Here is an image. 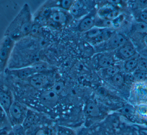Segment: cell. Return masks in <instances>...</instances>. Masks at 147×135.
<instances>
[{
	"label": "cell",
	"mask_w": 147,
	"mask_h": 135,
	"mask_svg": "<svg viewBox=\"0 0 147 135\" xmlns=\"http://www.w3.org/2000/svg\"><path fill=\"white\" fill-rule=\"evenodd\" d=\"M31 36L15 42L7 68L15 69L31 67L40 61L38 53L32 49Z\"/></svg>",
	"instance_id": "obj_1"
},
{
	"label": "cell",
	"mask_w": 147,
	"mask_h": 135,
	"mask_svg": "<svg viewBox=\"0 0 147 135\" xmlns=\"http://www.w3.org/2000/svg\"><path fill=\"white\" fill-rule=\"evenodd\" d=\"M33 25V19L30 7L25 3L7 27L3 36L17 42L30 35Z\"/></svg>",
	"instance_id": "obj_2"
},
{
	"label": "cell",
	"mask_w": 147,
	"mask_h": 135,
	"mask_svg": "<svg viewBox=\"0 0 147 135\" xmlns=\"http://www.w3.org/2000/svg\"><path fill=\"white\" fill-rule=\"evenodd\" d=\"M26 106L17 100L14 101L7 114L9 121L12 128L22 125L28 110Z\"/></svg>",
	"instance_id": "obj_3"
},
{
	"label": "cell",
	"mask_w": 147,
	"mask_h": 135,
	"mask_svg": "<svg viewBox=\"0 0 147 135\" xmlns=\"http://www.w3.org/2000/svg\"><path fill=\"white\" fill-rule=\"evenodd\" d=\"M15 42L10 38L4 36L0 40V71L4 73L7 67Z\"/></svg>",
	"instance_id": "obj_4"
},
{
	"label": "cell",
	"mask_w": 147,
	"mask_h": 135,
	"mask_svg": "<svg viewBox=\"0 0 147 135\" xmlns=\"http://www.w3.org/2000/svg\"><path fill=\"white\" fill-rule=\"evenodd\" d=\"M3 74H4L0 81V106L7 116L9 109L15 99L13 92L4 82Z\"/></svg>",
	"instance_id": "obj_5"
},
{
	"label": "cell",
	"mask_w": 147,
	"mask_h": 135,
	"mask_svg": "<svg viewBox=\"0 0 147 135\" xmlns=\"http://www.w3.org/2000/svg\"><path fill=\"white\" fill-rule=\"evenodd\" d=\"M36 74L32 66L15 69L6 68L4 72V74L20 80H26Z\"/></svg>",
	"instance_id": "obj_6"
},
{
	"label": "cell",
	"mask_w": 147,
	"mask_h": 135,
	"mask_svg": "<svg viewBox=\"0 0 147 135\" xmlns=\"http://www.w3.org/2000/svg\"><path fill=\"white\" fill-rule=\"evenodd\" d=\"M22 80L28 86L34 89L43 88L48 82V77L42 73L34 74L28 79Z\"/></svg>",
	"instance_id": "obj_7"
},
{
	"label": "cell",
	"mask_w": 147,
	"mask_h": 135,
	"mask_svg": "<svg viewBox=\"0 0 147 135\" xmlns=\"http://www.w3.org/2000/svg\"><path fill=\"white\" fill-rule=\"evenodd\" d=\"M58 101V94L52 90L44 91L40 96V101L41 104L49 108L55 106Z\"/></svg>",
	"instance_id": "obj_8"
},
{
	"label": "cell",
	"mask_w": 147,
	"mask_h": 135,
	"mask_svg": "<svg viewBox=\"0 0 147 135\" xmlns=\"http://www.w3.org/2000/svg\"><path fill=\"white\" fill-rule=\"evenodd\" d=\"M41 118L40 116L32 110L28 109L26 118L22 126L25 131L33 127L40 124Z\"/></svg>",
	"instance_id": "obj_9"
},
{
	"label": "cell",
	"mask_w": 147,
	"mask_h": 135,
	"mask_svg": "<svg viewBox=\"0 0 147 135\" xmlns=\"http://www.w3.org/2000/svg\"><path fill=\"white\" fill-rule=\"evenodd\" d=\"M127 43L125 37L120 33H115L109 40L106 44L108 50L117 49Z\"/></svg>",
	"instance_id": "obj_10"
},
{
	"label": "cell",
	"mask_w": 147,
	"mask_h": 135,
	"mask_svg": "<svg viewBox=\"0 0 147 135\" xmlns=\"http://www.w3.org/2000/svg\"><path fill=\"white\" fill-rule=\"evenodd\" d=\"M117 50L119 55L124 59L131 58L136 54V50L134 46L127 43Z\"/></svg>",
	"instance_id": "obj_11"
},
{
	"label": "cell",
	"mask_w": 147,
	"mask_h": 135,
	"mask_svg": "<svg viewBox=\"0 0 147 135\" xmlns=\"http://www.w3.org/2000/svg\"><path fill=\"white\" fill-rule=\"evenodd\" d=\"M50 129L48 130L45 128L44 127H41L40 124L35 127H33L26 130V135H50L52 133L55 132Z\"/></svg>",
	"instance_id": "obj_12"
},
{
	"label": "cell",
	"mask_w": 147,
	"mask_h": 135,
	"mask_svg": "<svg viewBox=\"0 0 147 135\" xmlns=\"http://www.w3.org/2000/svg\"><path fill=\"white\" fill-rule=\"evenodd\" d=\"M95 21L91 16H87L83 19L78 26V30L80 32H86L94 27Z\"/></svg>",
	"instance_id": "obj_13"
},
{
	"label": "cell",
	"mask_w": 147,
	"mask_h": 135,
	"mask_svg": "<svg viewBox=\"0 0 147 135\" xmlns=\"http://www.w3.org/2000/svg\"><path fill=\"white\" fill-rule=\"evenodd\" d=\"M51 18L53 22L60 25H64L67 22V15L64 12L55 11L51 13Z\"/></svg>",
	"instance_id": "obj_14"
},
{
	"label": "cell",
	"mask_w": 147,
	"mask_h": 135,
	"mask_svg": "<svg viewBox=\"0 0 147 135\" xmlns=\"http://www.w3.org/2000/svg\"><path fill=\"white\" fill-rule=\"evenodd\" d=\"M115 33L111 30L107 28H104L99 35L93 39L96 43H99L109 40Z\"/></svg>",
	"instance_id": "obj_15"
},
{
	"label": "cell",
	"mask_w": 147,
	"mask_h": 135,
	"mask_svg": "<svg viewBox=\"0 0 147 135\" xmlns=\"http://www.w3.org/2000/svg\"><path fill=\"white\" fill-rule=\"evenodd\" d=\"M114 62V58L112 55H105L99 57L98 64L100 67L107 68L113 65Z\"/></svg>",
	"instance_id": "obj_16"
},
{
	"label": "cell",
	"mask_w": 147,
	"mask_h": 135,
	"mask_svg": "<svg viewBox=\"0 0 147 135\" xmlns=\"http://www.w3.org/2000/svg\"><path fill=\"white\" fill-rule=\"evenodd\" d=\"M86 111L90 116L92 118H97L100 116L101 112L99 107L95 103H90L86 106Z\"/></svg>",
	"instance_id": "obj_17"
},
{
	"label": "cell",
	"mask_w": 147,
	"mask_h": 135,
	"mask_svg": "<svg viewBox=\"0 0 147 135\" xmlns=\"http://www.w3.org/2000/svg\"><path fill=\"white\" fill-rule=\"evenodd\" d=\"M84 9V4L82 1H78L74 2L73 5L70 9V12L72 15L78 16L83 12Z\"/></svg>",
	"instance_id": "obj_18"
},
{
	"label": "cell",
	"mask_w": 147,
	"mask_h": 135,
	"mask_svg": "<svg viewBox=\"0 0 147 135\" xmlns=\"http://www.w3.org/2000/svg\"><path fill=\"white\" fill-rule=\"evenodd\" d=\"M7 127H12L10 125L6 112L0 106V130Z\"/></svg>",
	"instance_id": "obj_19"
},
{
	"label": "cell",
	"mask_w": 147,
	"mask_h": 135,
	"mask_svg": "<svg viewBox=\"0 0 147 135\" xmlns=\"http://www.w3.org/2000/svg\"><path fill=\"white\" fill-rule=\"evenodd\" d=\"M104 28H99L98 27H93L89 31L85 32L86 36L87 38L91 39H94L96 38L99 33L102 31Z\"/></svg>",
	"instance_id": "obj_20"
},
{
	"label": "cell",
	"mask_w": 147,
	"mask_h": 135,
	"mask_svg": "<svg viewBox=\"0 0 147 135\" xmlns=\"http://www.w3.org/2000/svg\"><path fill=\"white\" fill-rule=\"evenodd\" d=\"M138 61L135 58H133L128 60L124 65V68L125 69L128 71L130 72L133 71L138 67Z\"/></svg>",
	"instance_id": "obj_21"
},
{
	"label": "cell",
	"mask_w": 147,
	"mask_h": 135,
	"mask_svg": "<svg viewBox=\"0 0 147 135\" xmlns=\"http://www.w3.org/2000/svg\"><path fill=\"white\" fill-rule=\"evenodd\" d=\"M134 30L140 33L147 32V24L142 21L137 22L134 25Z\"/></svg>",
	"instance_id": "obj_22"
},
{
	"label": "cell",
	"mask_w": 147,
	"mask_h": 135,
	"mask_svg": "<svg viewBox=\"0 0 147 135\" xmlns=\"http://www.w3.org/2000/svg\"><path fill=\"white\" fill-rule=\"evenodd\" d=\"M135 80L138 82H142L145 81L147 78L146 72L141 70H136L133 74Z\"/></svg>",
	"instance_id": "obj_23"
},
{
	"label": "cell",
	"mask_w": 147,
	"mask_h": 135,
	"mask_svg": "<svg viewBox=\"0 0 147 135\" xmlns=\"http://www.w3.org/2000/svg\"><path fill=\"white\" fill-rule=\"evenodd\" d=\"M64 86L65 84L62 81H59L53 84L51 90L55 92L57 94H59L63 92L64 88Z\"/></svg>",
	"instance_id": "obj_24"
},
{
	"label": "cell",
	"mask_w": 147,
	"mask_h": 135,
	"mask_svg": "<svg viewBox=\"0 0 147 135\" xmlns=\"http://www.w3.org/2000/svg\"><path fill=\"white\" fill-rule=\"evenodd\" d=\"M112 81L113 83L116 86H122L124 83L123 75L120 73H118L112 76Z\"/></svg>",
	"instance_id": "obj_25"
},
{
	"label": "cell",
	"mask_w": 147,
	"mask_h": 135,
	"mask_svg": "<svg viewBox=\"0 0 147 135\" xmlns=\"http://www.w3.org/2000/svg\"><path fill=\"white\" fill-rule=\"evenodd\" d=\"M33 67L35 70L36 73H41L47 68V66L45 63L40 61L33 65Z\"/></svg>",
	"instance_id": "obj_26"
},
{
	"label": "cell",
	"mask_w": 147,
	"mask_h": 135,
	"mask_svg": "<svg viewBox=\"0 0 147 135\" xmlns=\"http://www.w3.org/2000/svg\"><path fill=\"white\" fill-rule=\"evenodd\" d=\"M106 73L108 76H113L120 73V68L116 66H112L106 68Z\"/></svg>",
	"instance_id": "obj_27"
},
{
	"label": "cell",
	"mask_w": 147,
	"mask_h": 135,
	"mask_svg": "<svg viewBox=\"0 0 147 135\" xmlns=\"http://www.w3.org/2000/svg\"><path fill=\"white\" fill-rule=\"evenodd\" d=\"M124 83L127 85H131L135 81L133 74L129 72H126L123 75Z\"/></svg>",
	"instance_id": "obj_28"
},
{
	"label": "cell",
	"mask_w": 147,
	"mask_h": 135,
	"mask_svg": "<svg viewBox=\"0 0 147 135\" xmlns=\"http://www.w3.org/2000/svg\"><path fill=\"white\" fill-rule=\"evenodd\" d=\"M121 112L123 114L126 116H131L134 112V109L131 106H126L121 109Z\"/></svg>",
	"instance_id": "obj_29"
},
{
	"label": "cell",
	"mask_w": 147,
	"mask_h": 135,
	"mask_svg": "<svg viewBox=\"0 0 147 135\" xmlns=\"http://www.w3.org/2000/svg\"><path fill=\"white\" fill-rule=\"evenodd\" d=\"M137 68L139 70L147 72V60L144 59L139 60Z\"/></svg>",
	"instance_id": "obj_30"
},
{
	"label": "cell",
	"mask_w": 147,
	"mask_h": 135,
	"mask_svg": "<svg viewBox=\"0 0 147 135\" xmlns=\"http://www.w3.org/2000/svg\"><path fill=\"white\" fill-rule=\"evenodd\" d=\"M57 135H74L72 131L63 127H59Z\"/></svg>",
	"instance_id": "obj_31"
},
{
	"label": "cell",
	"mask_w": 147,
	"mask_h": 135,
	"mask_svg": "<svg viewBox=\"0 0 147 135\" xmlns=\"http://www.w3.org/2000/svg\"><path fill=\"white\" fill-rule=\"evenodd\" d=\"M74 1L70 0H63L60 2L61 7L64 9H70L73 5Z\"/></svg>",
	"instance_id": "obj_32"
},
{
	"label": "cell",
	"mask_w": 147,
	"mask_h": 135,
	"mask_svg": "<svg viewBox=\"0 0 147 135\" xmlns=\"http://www.w3.org/2000/svg\"><path fill=\"white\" fill-rule=\"evenodd\" d=\"M12 128L15 135H26V131L22 125L15 126Z\"/></svg>",
	"instance_id": "obj_33"
},
{
	"label": "cell",
	"mask_w": 147,
	"mask_h": 135,
	"mask_svg": "<svg viewBox=\"0 0 147 135\" xmlns=\"http://www.w3.org/2000/svg\"><path fill=\"white\" fill-rule=\"evenodd\" d=\"M0 135H15L12 127H7L0 130Z\"/></svg>",
	"instance_id": "obj_34"
},
{
	"label": "cell",
	"mask_w": 147,
	"mask_h": 135,
	"mask_svg": "<svg viewBox=\"0 0 147 135\" xmlns=\"http://www.w3.org/2000/svg\"><path fill=\"white\" fill-rule=\"evenodd\" d=\"M137 6L140 8H145L147 7V1H137Z\"/></svg>",
	"instance_id": "obj_35"
},
{
	"label": "cell",
	"mask_w": 147,
	"mask_h": 135,
	"mask_svg": "<svg viewBox=\"0 0 147 135\" xmlns=\"http://www.w3.org/2000/svg\"><path fill=\"white\" fill-rule=\"evenodd\" d=\"M140 18L141 21L147 24V12L146 11L142 12L140 15Z\"/></svg>",
	"instance_id": "obj_36"
},
{
	"label": "cell",
	"mask_w": 147,
	"mask_h": 135,
	"mask_svg": "<svg viewBox=\"0 0 147 135\" xmlns=\"http://www.w3.org/2000/svg\"><path fill=\"white\" fill-rule=\"evenodd\" d=\"M140 113L144 116L147 117V106H141L139 109Z\"/></svg>",
	"instance_id": "obj_37"
},
{
	"label": "cell",
	"mask_w": 147,
	"mask_h": 135,
	"mask_svg": "<svg viewBox=\"0 0 147 135\" xmlns=\"http://www.w3.org/2000/svg\"><path fill=\"white\" fill-rule=\"evenodd\" d=\"M144 40H145V43H146L147 46V35H146V37H145Z\"/></svg>",
	"instance_id": "obj_38"
},
{
	"label": "cell",
	"mask_w": 147,
	"mask_h": 135,
	"mask_svg": "<svg viewBox=\"0 0 147 135\" xmlns=\"http://www.w3.org/2000/svg\"><path fill=\"white\" fill-rule=\"evenodd\" d=\"M4 73H2L0 71V81H1V79L2 76Z\"/></svg>",
	"instance_id": "obj_39"
}]
</instances>
